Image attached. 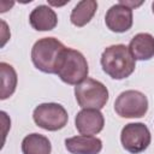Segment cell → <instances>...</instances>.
Masks as SVG:
<instances>
[{"instance_id":"6da1fadb","label":"cell","mask_w":154,"mask_h":154,"mask_svg":"<svg viewBox=\"0 0 154 154\" xmlns=\"http://www.w3.org/2000/svg\"><path fill=\"white\" fill-rule=\"evenodd\" d=\"M102 70L113 79L128 78L136 67V60L125 45H112L101 54Z\"/></svg>"},{"instance_id":"7a4b0ae2","label":"cell","mask_w":154,"mask_h":154,"mask_svg":"<svg viewBox=\"0 0 154 154\" xmlns=\"http://www.w3.org/2000/svg\"><path fill=\"white\" fill-rule=\"evenodd\" d=\"M88 63L84 55L76 49L65 48L60 54L57 64L55 73L58 77L67 84L77 85L85 78H88Z\"/></svg>"},{"instance_id":"3957f363","label":"cell","mask_w":154,"mask_h":154,"mask_svg":"<svg viewBox=\"0 0 154 154\" xmlns=\"http://www.w3.org/2000/svg\"><path fill=\"white\" fill-rule=\"evenodd\" d=\"M66 47L55 37H43L31 48V61L35 67L45 73H55L60 54Z\"/></svg>"},{"instance_id":"277c9868","label":"cell","mask_w":154,"mask_h":154,"mask_svg":"<svg viewBox=\"0 0 154 154\" xmlns=\"http://www.w3.org/2000/svg\"><path fill=\"white\" fill-rule=\"evenodd\" d=\"M75 96L83 109H101L108 101V90L100 81L85 78L75 87Z\"/></svg>"},{"instance_id":"5b68a950","label":"cell","mask_w":154,"mask_h":154,"mask_svg":"<svg viewBox=\"0 0 154 154\" xmlns=\"http://www.w3.org/2000/svg\"><path fill=\"white\" fill-rule=\"evenodd\" d=\"M32 119L37 126L47 131H58L67 124L69 116L60 103L46 102L35 107Z\"/></svg>"},{"instance_id":"8992f818","label":"cell","mask_w":154,"mask_h":154,"mask_svg":"<svg viewBox=\"0 0 154 154\" xmlns=\"http://www.w3.org/2000/svg\"><path fill=\"white\" fill-rule=\"evenodd\" d=\"M114 111L122 118H141L148 111V99L138 90H125L116 99Z\"/></svg>"},{"instance_id":"52a82bcc","label":"cell","mask_w":154,"mask_h":154,"mask_svg":"<svg viewBox=\"0 0 154 154\" xmlns=\"http://www.w3.org/2000/svg\"><path fill=\"white\" fill-rule=\"evenodd\" d=\"M150 131L143 123H129L122 129V146L131 154H138L144 152L150 144Z\"/></svg>"},{"instance_id":"ba28073f","label":"cell","mask_w":154,"mask_h":154,"mask_svg":"<svg viewBox=\"0 0 154 154\" xmlns=\"http://www.w3.org/2000/svg\"><path fill=\"white\" fill-rule=\"evenodd\" d=\"M132 8L120 1L109 7L105 16L107 28L113 32H125L132 26Z\"/></svg>"},{"instance_id":"9c48e42d","label":"cell","mask_w":154,"mask_h":154,"mask_svg":"<svg viewBox=\"0 0 154 154\" xmlns=\"http://www.w3.org/2000/svg\"><path fill=\"white\" fill-rule=\"evenodd\" d=\"M76 129L82 135L93 136L99 134L105 125L103 114L100 109H82L77 113L75 118Z\"/></svg>"},{"instance_id":"30bf717a","label":"cell","mask_w":154,"mask_h":154,"mask_svg":"<svg viewBox=\"0 0 154 154\" xmlns=\"http://www.w3.org/2000/svg\"><path fill=\"white\" fill-rule=\"evenodd\" d=\"M65 147L71 154H99L102 141L94 136L78 135L65 140Z\"/></svg>"},{"instance_id":"8fae6325","label":"cell","mask_w":154,"mask_h":154,"mask_svg":"<svg viewBox=\"0 0 154 154\" xmlns=\"http://www.w3.org/2000/svg\"><path fill=\"white\" fill-rule=\"evenodd\" d=\"M30 25L37 31L53 30L58 24V17L53 8L47 5L36 6L29 16Z\"/></svg>"},{"instance_id":"7c38bea8","label":"cell","mask_w":154,"mask_h":154,"mask_svg":"<svg viewBox=\"0 0 154 154\" xmlns=\"http://www.w3.org/2000/svg\"><path fill=\"white\" fill-rule=\"evenodd\" d=\"M128 48L135 60H149L154 57V36L148 32L136 34Z\"/></svg>"},{"instance_id":"4fadbf2b","label":"cell","mask_w":154,"mask_h":154,"mask_svg":"<svg viewBox=\"0 0 154 154\" xmlns=\"http://www.w3.org/2000/svg\"><path fill=\"white\" fill-rule=\"evenodd\" d=\"M97 10V2L94 0H83L79 1L70 14V20L73 25L81 28L88 24L94 17Z\"/></svg>"},{"instance_id":"5bb4252c","label":"cell","mask_w":154,"mask_h":154,"mask_svg":"<svg viewBox=\"0 0 154 154\" xmlns=\"http://www.w3.org/2000/svg\"><path fill=\"white\" fill-rule=\"evenodd\" d=\"M52 144L49 140L37 132L25 136L22 141L23 154H51Z\"/></svg>"},{"instance_id":"9a60e30c","label":"cell","mask_w":154,"mask_h":154,"mask_svg":"<svg viewBox=\"0 0 154 154\" xmlns=\"http://www.w3.org/2000/svg\"><path fill=\"white\" fill-rule=\"evenodd\" d=\"M1 73V100L10 97L17 87V73L14 69L7 63H0Z\"/></svg>"},{"instance_id":"2e32d148","label":"cell","mask_w":154,"mask_h":154,"mask_svg":"<svg viewBox=\"0 0 154 154\" xmlns=\"http://www.w3.org/2000/svg\"><path fill=\"white\" fill-rule=\"evenodd\" d=\"M152 10H153V13H154V2L152 4Z\"/></svg>"}]
</instances>
